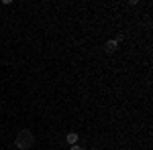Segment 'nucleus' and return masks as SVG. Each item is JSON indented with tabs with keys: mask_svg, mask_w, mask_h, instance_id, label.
I'll return each mask as SVG.
<instances>
[{
	"mask_svg": "<svg viewBox=\"0 0 153 150\" xmlns=\"http://www.w3.org/2000/svg\"><path fill=\"white\" fill-rule=\"evenodd\" d=\"M70 150H82V146H78V144H71Z\"/></svg>",
	"mask_w": 153,
	"mask_h": 150,
	"instance_id": "20e7f679",
	"label": "nucleus"
},
{
	"mask_svg": "<svg viewBox=\"0 0 153 150\" xmlns=\"http://www.w3.org/2000/svg\"><path fill=\"white\" fill-rule=\"evenodd\" d=\"M33 144H35V136H33L31 130H21L14 138V146L19 150H29Z\"/></svg>",
	"mask_w": 153,
	"mask_h": 150,
	"instance_id": "f257e3e1",
	"label": "nucleus"
},
{
	"mask_svg": "<svg viewBox=\"0 0 153 150\" xmlns=\"http://www.w3.org/2000/svg\"><path fill=\"white\" fill-rule=\"evenodd\" d=\"M117 41H108V43H106V53H114V51H117Z\"/></svg>",
	"mask_w": 153,
	"mask_h": 150,
	"instance_id": "7ed1b4c3",
	"label": "nucleus"
},
{
	"mask_svg": "<svg viewBox=\"0 0 153 150\" xmlns=\"http://www.w3.org/2000/svg\"><path fill=\"white\" fill-rule=\"evenodd\" d=\"M65 140H68V144H78V134H76V132H70V134L65 136Z\"/></svg>",
	"mask_w": 153,
	"mask_h": 150,
	"instance_id": "f03ea898",
	"label": "nucleus"
}]
</instances>
